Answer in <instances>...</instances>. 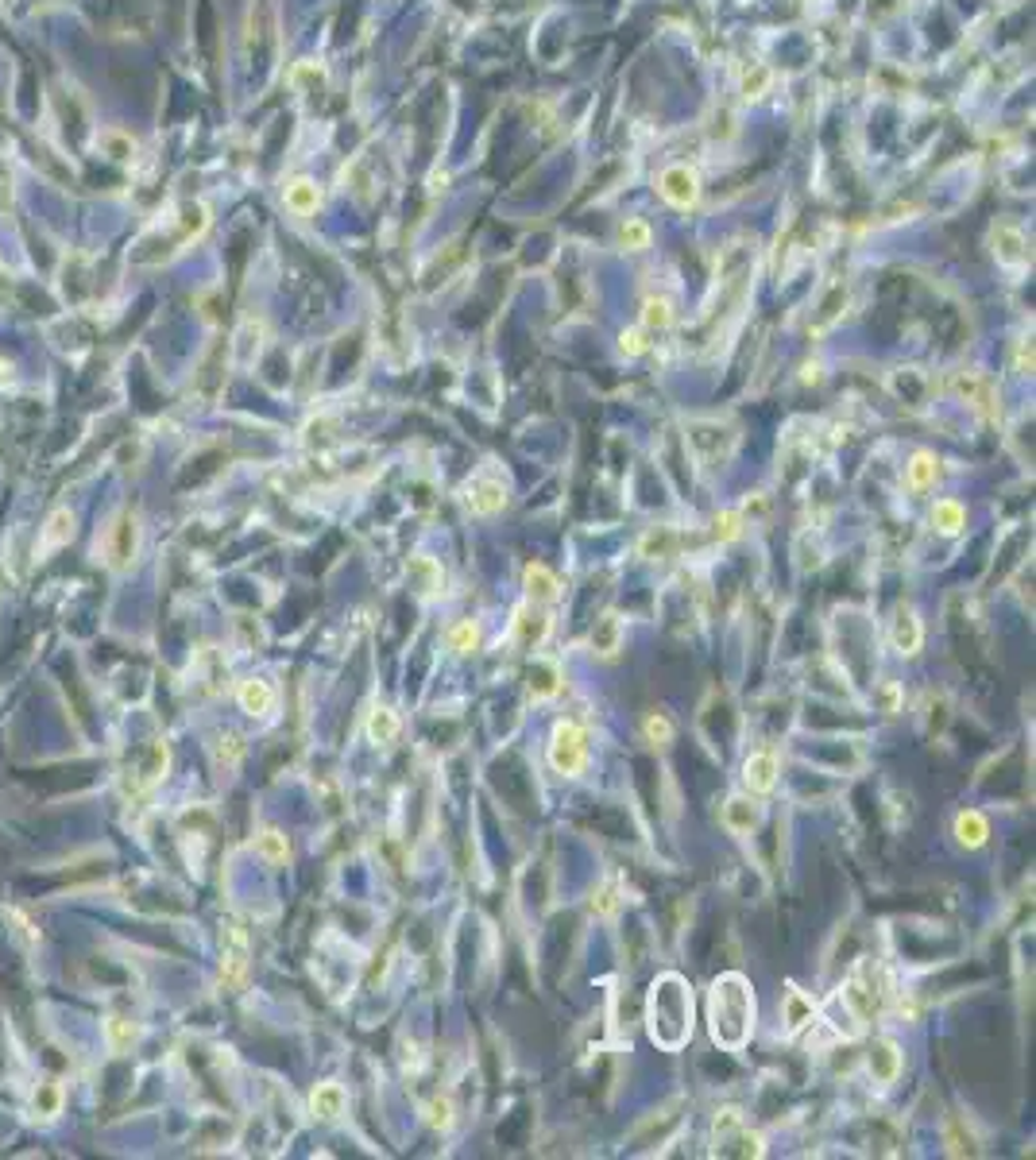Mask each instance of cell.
<instances>
[{"instance_id": "obj_21", "label": "cell", "mask_w": 1036, "mask_h": 1160, "mask_svg": "<svg viewBox=\"0 0 1036 1160\" xmlns=\"http://www.w3.org/2000/svg\"><path fill=\"white\" fill-rule=\"evenodd\" d=\"M936 480H940V461H936V453L917 449V453L909 457V465H905V484H909V492H928V488H936Z\"/></svg>"}, {"instance_id": "obj_29", "label": "cell", "mask_w": 1036, "mask_h": 1160, "mask_svg": "<svg viewBox=\"0 0 1036 1160\" xmlns=\"http://www.w3.org/2000/svg\"><path fill=\"white\" fill-rule=\"evenodd\" d=\"M769 85H773V70H769L766 62H746V66H742V74H738V93H742L746 101H758L762 93H769Z\"/></svg>"}, {"instance_id": "obj_2", "label": "cell", "mask_w": 1036, "mask_h": 1160, "mask_svg": "<svg viewBox=\"0 0 1036 1160\" xmlns=\"http://www.w3.org/2000/svg\"><path fill=\"white\" fill-rule=\"evenodd\" d=\"M754 1021H758V1002H754V986L746 983V975L727 971L711 983L707 990V1033L723 1052H742L754 1037Z\"/></svg>"}, {"instance_id": "obj_26", "label": "cell", "mask_w": 1036, "mask_h": 1160, "mask_svg": "<svg viewBox=\"0 0 1036 1160\" xmlns=\"http://www.w3.org/2000/svg\"><path fill=\"white\" fill-rule=\"evenodd\" d=\"M843 306H847V283H832V287H828V294H824V302L816 306V313H812L808 329H812V333H824V329H832V325L843 317Z\"/></svg>"}, {"instance_id": "obj_28", "label": "cell", "mask_w": 1036, "mask_h": 1160, "mask_svg": "<svg viewBox=\"0 0 1036 1160\" xmlns=\"http://www.w3.org/2000/svg\"><path fill=\"white\" fill-rule=\"evenodd\" d=\"M264 321H256V317H248L244 325H240V333H236V364L240 368H248V364H256V356H260V348H264Z\"/></svg>"}, {"instance_id": "obj_34", "label": "cell", "mask_w": 1036, "mask_h": 1160, "mask_svg": "<svg viewBox=\"0 0 1036 1160\" xmlns=\"http://www.w3.org/2000/svg\"><path fill=\"white\" fill-rule=\"evenodd\" d=\"M74 538V515L70 511H54L47 519V531H43V550H58Z\"/></svg>"}, {"instance_id": "obj_31", "label": "cell", "mask_w": 1036, "mask_h": 1160, "mask_svg": "<svg viewBox=\"0 0 1036 1160\" xmlns=\"http://www.w3.org/2000/svg\"><path fill=\"white\" fill-rule=\"evenodd\" d=\"M256 852H260V859H264V863H271V867H283V863L291 859V840H287L279 828H264V832L256 836Z\"/></svg>"}, {"instance_id": "obj_3", "label": "cell", "mask_w": 1036, "mask_h": 1160, "mask_svg": "<svg viewBox=\"0 0 1036 1160\" xmlns=\"http://www.w3.org/2000/svg\"><path fill=\"white\" fill-rule=\"evenodd\" d=\"M696 1025L692 986L681 975H658L646 994V1033L662 1052H681Z\"/></svg>"}, {"instance_id": "obj_9", "label": "cell", "mask_w": 1036, "mask_h": 1160, "mask_svg": "<svg viewBox=\"0 0 1036 1160\" xmlns=\"http://www.w3.org/2000/svg\"><path fill=\"white\" fill-rule=\"evenodd\" d=\"M464 507L472 511V515H499L503 507H507V488H503V480H495V476H476V480H468V488H464Z\"/></svg>"}, {"instance_id": "obj_40", "label": "cell", "mask_w": 1036, "mask_h": 1160, "mask_svg": "<svg viewBox=\"0 0 1036 1160\" xmlns=\"http://www.w3.org/2000/svg\"><path fill=\"white\" fill-rule=\"evenodd\" d=\"M588 909H592L596 917H615V913H619V882H604V886L592 893Z\"/></svg>"}, {"instance_id": "obj_38", "label": "cell", "mask_w": 1036, "mask_h": 1160, "mask_svg": "<svg viewBox=\"0 0 1036 1160\" xmlns=\"http://www.w3.org/2000/svg\"><path fill=\"white\" fill-rule=\"evenodd\" d=\"M952 391H956V395H963V399H967V403H975V406H990V387H987L979 375H971V371H967V375L959 371V375L952 379Z\"/></svg>"}, {"instance_id": "obj_39", "label": "cell", "mask_w": 1036, "mask_h": 1160, "mask_svg": "<svg viewBox=\"0 0 1036 1160\" xmlns=\"http://www.w3.org/2000/svg\"><path fill=\"white\" fill-rule=\"evenodd\" d=\"M643 558H670L674 550H677V534L670 531V527H662V531H650L646 538H643Z\"/></svg>"}, {"instance_id": "obj_17", "label": "cell", "mask_w": 1036, "mask_h": 1160, "mask_svg": "<svg viewBox=\"0 0 1036 1160\" xmlns=\"http://www.w3.org/2000/svg\"><path fill=\"white\" fill-rule=\"evenodd\" d=\"M758 824H762V809L750 797H727V805H723V828L731 836H750Z\"/></svg>"}, {"instance_id": "obj_10", "label": "cell", "mask_w": 1036, "mask_h": 1160, "mask_svg": "<svg viewBox=\"0 0 1036 1160\" xmlns=\"http://www.w3.org/2000/svg\"><path fill=\"white\" fill-rule=\"evenodd\" d=\"M777 755L773 751H754L746 762H742V786L750 789V797H769L777 789Z\"/></svg>"}, {"instance_id": "obj_19", "label": "cell", "mask_w": 1036, "mask_h": 1160, "mask_svg": "<svg viewBox=\"0 0 1036 1160\" xmlns=\"http://www.w3.org/2000/svg\"><path fill=\"white\" fill-rule=\"evenodd\" d=\"M522 588H526V596H530L534 603H553V599L561 596V580H557L553 569H546L542 562H530V565L522 569Z\"/></svg>"}, {"instance_id": "obj_32", "label": "cell", "mask_w": 1036, "mask_h": 1160, "mask_svg": "<svg viewBox=\"0 0 1036 1160\" xmlns=\"http://www.w3.org/2000/svg\"><path fill=\"white\" fill-rule=\"evenodd\" d=\"M619 642H623V623H619V615H604V619L596 623V630H592V650L604 654V658H612V654L619 650Z\"/></svg>"}, {"instance_id": "obj_41", "label": "cell", "mask_w": 1036, "mask_h": 1160, "mask_svg": "<svg viewBox=\"0 0 1036 1160\" xmlns=\"http://www.w3.org/2000/svg\"><path fill=\"white\" fill-rule=\"evenodd\" d=\"M643 731H646V743H654V747H670L674 743V724L662 712H650L643 720Z\"/></svg>"}, {"instance_id": "obj_25", "label": "cell", "mask_w": 1036, "mask_h": 1160, "mask_svg": "<svg viewBox=\"0 0 1036 1160\" xmlns=\"http://www.w3.org/2000/svg\"><path fill=\"white\" fill-rule=\"evenodd\" d=\"M956 840H959L967 852H979V848L990 840V824H987V817H983L979 809H963V813L956 817Z\"/></svg>"}, {"instance_id": "obj_5", "label": "cell", "mask_w": 1036, "mask_h": 1160, "mask_svg": "<svg viewBox=\"0 0 1036 1160\" xmlns=\"http://www.w3.org/2000/svg\"><path fill=\"white\" fill-rule=\"evenodd\" d=\"M762 1134L746 1130L738 1111H719L711 1122V1157H762Z\"/></svg>"}, {"instance_id": "obj_18", "label": "cell", "mask_w": 1036, "mask_h": 1160, "mask_svg": "<svg viewBox=\"0 0 1036 1160\" xmlns=\"http://www.w3.org/2000/svg\"><path fill=\"white\" fill-rule=\"evenodd\" d=\"M348 1111V1095L341 1083H318L314 1095H310V1114L322 1118V1122H337L345 1118Z\"/></svg>"}, {"instance_id": "obj_6", "label": "cell", "mask_w": 1036, "mask_h": 1160, "mask_svg": "<svg viewBox=\"0 0 1036 1160\" xmlns=\"http://www.w3.org/2000/svg\"><path fill=\"white\" fill-rule=\"evenodd\" d=\"M735 441H738V434H735L731 422H719V418H696V422H689V445L704 468L723 465L735 453Z\"/></svg>"}, {"instance_id": "obj_14", "label": "cell", "mask_w": 1036, "mask_h": 1160, "mask_svg": "<svg viewBox=\"0 0 1036 1160\" xmlns=\"http://www.w3.org/2000/svg\"><path fill=\"white\" fill-rule=\"evenodd\" d=\"M244 979H248V940L240 928H233L229 944H225V959H221V986L240 990Z\"/></svg>"}, {"instance_id": "obj_15", "label": "cell", "mask_w": 1036, "mask_h": 1160, "mask_svg": "<svg viewBox=\"0 0 1036 1160\" xmlns=\"http://www.w3.org/2000/svg\"><path fill=\"white\" fill-rule=\"evenodd\" d=\"M236 700H240V708H244L248 716H256V720H267V716L275 712V704H279L275 689H271L267 681H260V677H252V681H240V689H236Z\"/></svg>"}, {"instance_id": "obj_4", "label": "cell", "mask_w": 1036, "mask_h": 1160, "mask_svg": "<svg viewBox=\"0 0 1036 1160\" xmlns=\"http://www.w3.org/2000/svg\"><path fill=\"white\" fill-rule=\"evenodd\" d=\"M97 554L112 573L132 569V562L140 558V515L136 511H116L105 527V534L97 538Z\"/></svg>"}, {"instance_id": "obj_49", "label": "cell", "mask_w": 1036, "mask_h": 1160, "mask_svg": "<svg viewBox=\"0 0 1036 1160\" xmlns=\"http://www.w3.org/2000/svg\"><path fill=\"white\" fill-rule=\"evenodd\" d=\"M0 383H12V368L0 360Z\"/></svg>"}, {"instance_id": "obj_37", "label": "cell", "mask_w": 1036, "mask_h": 1160, "mask_svg": "<svg viewBox=\"0 0 1036 1160\" xmlns=\"http://www.w3.org/2000/svg\"><path fill=\"white\" fill-rule=\"evenodd\" d=\"M561 689V673H557V665H549V661H534V669H530V693L542 700V696H553Z\"/></svg>"}, {"instance_id": "obj_27", "label": "cell", "mask_w": 1036, "mask_h": 1160, "mask_svg": "<svg viewBox=\"0 0 1036 1160\" xmlns=\"http://www.w3.org/2000/svg\"><path fill=\"white\" fill-rule=\"evenodd\" d=\"M928 523H932L940 534L956 538V534L967 527V507H963L959 499H936L932 511H928Z\"/></svg>"}, {"instance_id": "obj_16", "label": "cell", "mask_w": 1036, "mask_h": 1160, "mask_svg": "<svg viewBox=\"0 0 1036 1160\" xmlns=\"http://www.w3.org/2000/svg\"><path fill=\"white\" fill-rule=\"evenodd\" d=\"M890 638H894V650H897V654H917V650H921V642H925V627H921V619H917L913 607H897L894 627H890Z\"/></svg>"}, {"instance_id": "obj_13", "label": "cell", "mask_w": 1036, "mask_h": 1160, "mask_svg": "<svg viewBox=\"0 0 1036 1160\" xmlns=\"http://www.w3.org/2000/svg\"><path fill=\"white\" fill-rule=\"evenodd\" d=\"M866 1072H870V1079L878 1087L897 1083V1076H901V1048H897V1041H890V1037L874 1041V1048L866 1056Z\"/></svg>"}, {"instance_id": "obj_7", "label": "cell", "mask_w": 1036, "mask_h": 1160, "mask_svg": "<svg viewBox=\"0 0 1036 1160\" xmlns=\"http://www.w3.org/2000/svg\"><path fill=\"white\" fill-rule=\"evenodd\" d=\"M549 766L557 774H565V778L584 774V766H588V731L581 724L561 720L553 727V735H549Z\"/></svg>"}, {"instance_id": "obj_48", "label": "cell", "mask_w": 1036, "mask_h": 1160, "mask_svg": "<svg viewBox=\"0 0 1036 1160\" xmlns=\"http://www.w3.org/2000/svg\"><path fill=\"white\" fill-rule=\"evenodd\" d=\"M35 1107L39 1111H58V1087H43L39 1095H35Z\"/></svg>"}, {"instance_id": "obj_43", "label": "cell", "mask_w": 1036, "mask_h": 1160, "mask_svg": "<svg viewBox=\"0 0 1036 1160\" xmlns=\"http://www.w3.org/2000/svg\"><path fill=\"white\" fill-rule=\"evenodd\" d=\"M132 1041H136V1029H132V1021H124V1017H112V1021H109V1045H112V1052H124Z\"/></svg>"}, {"instance_id": "obj_23", "label": "cell", "mask_w": 1036, "mask_h": 1160, "mask_svg": "<svg viewBox=\"0 0 1036 1160\" xmlns=\"http://www.w3.org/2000/svg\"><path fill=\"white\" fill-rule=\"evenodd\" d=\"M406 577H410V588H414L418 596H425V599H433V596L445 588V573H441V565H437L433 558H414V562L406 565Z\"/></svg>"}, {"instance_id": "obj_46", "label": "cell", "mask_w": 1036, "mask_h": 1160, "mask_svg": "<svg viewBox=\"0 0 1036 1160\" xmlns=\"http://www.w3.org/2000/svg\"><path fill=\"white\" fill-rule=\"evenodd\" d=\"M878 700H882V712H901V689H897V681H882L878 685Z\"/></svg>"}, {"instance_id": "obj_22", "label": "cell", "mask_w": 1036, "mask_h": 1160, "mask_svg": "<svg viewBox=\"0 0 1036 1160\" xmlns=\"http://www.w3.org/2000/svg\"><path fill=\"white\" fill-rule=\"evenodd\" d=\"M546 634H549V615L534 611L530 603L518 607V615H515V642L526 646V650H534V646H542Z\"/></svg>"}, {"instance_id": "obj_12", "label": "cell", "mask_w": 1036, "mask_h": 1160, "mask_svg": "<svg viewBox=\"0 0 1036 1160\" xmlns=\"http://www.w3.org/2000/svg\"><path fill=\"white\" fill-rule=\"evenodd\" d=\"M816 1017H820V1006H816V998H808L801 986H789V990H785V998H781V1025H785V1033H789V1037H797V1033H801V1029H808Z\"/></svg>"}, {"instance_id": "obj_44", "label": "cell", "mask_w": 1036, "mask_h": 1160, "mask_svg": "<svg viewBox=\"0 0 1036 1160\" xmlns=\"http://www.w3.org/2000/svg\"><path fill=\"white\" fill-rule=\"evenodd\" d=\"M619 348H623V356H643V352L650 348L646 329H623V333H619Z\"/></svg>"}, {"instance_id": "obj_30", "label": "cell", "mask_w": 1036, "mask_h": 1160, "mask_svg": "<svg viewBox=\"0 0 1036 1160\" xmlns=\"http://www.w3.org/2000/svg\"><path fill=\"white\" fill-rule=\"evenodd\" d=\"M445 642H449V650H456V654H476L480 642H484V627H480L476 619H460V623L449 627Z\"/></svg>"}, {"instance_id": "obj_11", "label": "cell", "mask_w": 1036, "mask_h": 1160, "mask_svg": "<svg viewBox=\"0 0 1036 1160\" xmlns=\"http://www.w3.org/2000/svg\"><path fill=\"white\" fill-rule=\"evenodd\" d=\"M990 248H994V260L1002 268H1025L1029 264V237L1018 225H994Z\"/></svg>"}, {"instance_id": "obj_42", "label": "cell", "mask_w": 1036, "mask_h": 1160, "mask_svg": "<svg viewBox=\"0 0 1036 1160\" xmlns=\"http://www.w3.org/2000/svg\"><path fill=\"white\" fill-rule=\"evenodd\" d=\"M742 534V515L738 511H723L711 519V538L715 542H735Z\"/></svg>"}, {"instance_id": "obj_1", "label": "cell", "mask_w": 1036, "mask_h": 1160, "mask_svg": "<svg viewBox=\"0 0 1036 1160\" xmlns=\"http://www.w3.org/2000/svg\"><path fill=\"white\" fill-rule=\"evenodd\" d=\"M754 283V244L746 237H735L719 256H715V279H711V294H707V340L715 344L719 337H727V329L738 321L746 294Z\"/></svg>"}, {"instance_id": "obj_33", "label": "cell", "mask_w": 1036, "mask_h": 1160, "mask_svg": "<svg viewBox=\"0 0 1036 1160\" xmlns=\"http://www.w3.org/2000/svg\"><path fill=\"white\" fill-rule=\"evenodd\" d=\"M615 241H619V248H627V252H643V248H650L654 233H650V225H646V221H639V217H627V221L619 225Z\"/></svg>"}, {"instance_id": "obj_20", "label": "cell", "mask_w": 1036, "mask_h": 1160, "mask_svg": "<svg viewBox=\"0 0 1036 1160\" xmlns=\"http://www.w3.org/2000/svg\"><path fill=\"white\" fill-rule=\"evenodd\" d=\"M283 202H287V209H291L295 217H310V213H318V206H322V190H318L314 178H291L287 190H283Z\"/></svg>"}, {"instance_id": "obj_8", "label": "cell", "mask_w": 1036, "mask_h": 1160, "mask_svg": "<svg viewBox=\"0 0 1036 1160\" xmlns=\"http://www.w3.org/2000/svg\"><path fill=\"white\" fill-rule=\"evenodd\" d=\"M658 190L674 209H692L700 202V178L689 163H674L658 175Z\"/></svg>"}, {"instance_id": "obj_35", "label": "cell", "mask_w": 1036, "mask_h": 1160, "mask_svg": "<svg viewBox=\"0 0 1036 1160\" xmlns=\"http://www.w3.org/2000/svg\"><path fill=\"white\" fill-rule=\"evenodd\" d=\"M291 81H295V89H298V93L314 97V93H322V89H326V70H322L318 62H298V66L291 70Z\"/></svg>"}, {"instance_id": "obj_36", "label": "cell", "mask_w": 1036, "mask_h": 1160, "mask_svg": "<svg viewBox=\"0 0 1036 1160\" xmlns=\"http://www.w3.org/2000/svg\"><path fill=\"white\" fill-rule=\"evenodd\" d=\"M674 325V302L670 298H646L643 302V329H670Z\"/></svg>"}, {"instance_id": "obj_45", "label": "cell", "mask_w": 1036, "mask_h": 1160, "mask_svg": "<svg viewBox=\"0 0 1036 1160\" xmlns=\"http://www.w3.org/2000/svg\"><path fill=\"white\" fill-rule=\"evenodd\" d=\"M425 1118H429L433 1130H449V1126H453V1103H449V1099H433Z\"/></svg>"}, {"instance_id": "obj_47", "label": "cell", "mask_w": 1036, "mask_h": 1160, "mask_svg": "<svg viewBox=\"0 0 1036 1160\" xmlns=\"http://www.w3.org/2000/svg\"><path fill=\"white\" fill-rule=\"evenodd\" d=\"M1014 368H1018V375H1029V371H1033V340H1029V337H1021V340H1018Z\"/></svg>"}, {"instance_id": "obj_24", "label": "cell", "mask_w": 1036, "mask_h": 1160, "mask_svg": "<svg viewBox=\"0 0 1036 1160\" xmlns=\"http://www.w3.org/2000/svg\"><path fill=\"white\" fill-rule=\"evenodd\" d=\"M363 731H367V739H371V743H379V747H391V743L398 739V731H402V724H398V712H394V708H387V704H375V708L367 712V724H363Z\"/></svg>"}]
</instances>
